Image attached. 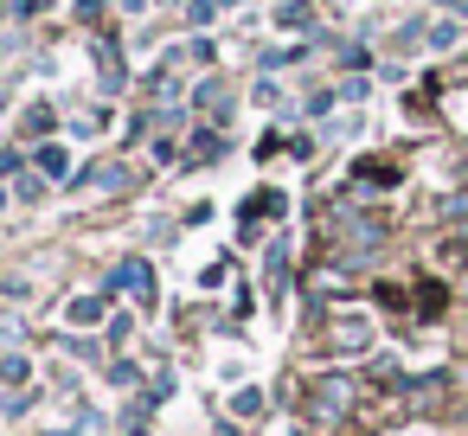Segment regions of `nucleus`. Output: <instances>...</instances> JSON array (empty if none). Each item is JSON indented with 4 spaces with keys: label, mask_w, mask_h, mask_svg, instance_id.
<instances>
[{
    "label": "nucleus",
    "mask_w": 468,
    "mask_h": 436,
    "mask_svg": "<svg viewBox=\"0 0 468 436\" xmlns=\"http://www.w3.org/2000/svg\"><path fill=\"white\" fill-rule=\"evenodd\" d=\"M263 410V391H231V417H257Z\"/></svg>",
    "instance_id": "obj_6"
},
{
    "label": "nucleus",
    "mask_w": 468,
    "mask_h": 436,
    "mask_svg": "<svg viewBox=\"0 0 468 436\" xmlns=\"http://www.w3.org/2000/svg\"><path fill=\"white\" fill-rule=\"evenodd\" d=\"M33 378V359L27 353H7V359H0V385H7V391H20Z\"/></svg>",
    "instance_id": "obj_4"
},
{
    "label": "nucleus",
    "mask_w": 468,
    "mask_h": 436,
    "mask_svg": "<svg viewBox=\"0 0 468 436\" xmlns=\"http://www.w3.org/2000/svg\"><path fill=\"white\" fill-rule=\"evenodd\" d=\"M442 7H455V14H468V0H442Z\"/></svg>",
    "instance_id": "obj_9"
},
{
    "label": "nucleus",
    "mask_w": 468,
    "mask_h": 436,
    "mask_svg": "<svg viewBox=\"0 0 468 436\" xmlns=\"http://www.w3.org/2000/svg\"><path fill=\"white\" fill-rule=\"evenodd\" d=\"M65 321H71V327H97V321H103V295H78V302L65 308Z\"/></svg>",
    "instance_id": "obj_3"
},
{
    "label": "nucleus",
    "mask_w": 468,
    "mask_h": 436,
    "mask_svg": "<svg viewBox=\"0 0 468 436\" xmlns=\"http://www.w3.org/2000/svg\"><path fill=\"white\" fill-rule=\"evenodd\" d=\"M116 289H135V295H142V308H154V270H148L142 257H129V263L116 270Z\"/></svg>",
    "instance_id": "obj_1"
},
{
    "label": "nucleus",
    "mask_w": 468,
    "mask_h": 436,
    "mask_svg": "<svg viewBox=\"0 0 468 436\" xmlns=\"http://www.w3.org/2000/svg\"><path fill=\"white\" fill-rule=\"evenodd\" d=\"M308 20H314L308 7H282V14H276V27H308Z\"/></svg>",
    "instance_id": "obj_8"
},
{
    "label": "nucleus",
    "mask_w": 468,
    "mask_h": 436,
    "mask_svg": "<svg viewBox=\"0 0 468 436\" xmlns=\"http://www.w3.org/2000/svg\"><path fill=\"white\" fill-rule=\"evenodd\" d=\"M39 167H46V180H65V167H71V161H65V148H58V142H46V148H39Z\"/></svg>",
    "instance_id": "obj_5"
},
{
    "label": "nucleus",
    "mask_w": 468,
    "mask_h": 436,
    "mask_svg": "<svg viewBox=\"0 0 468 436\" xmlns=\"http://www.w3.org/2000/svg\"><path fill=\"white\" fill-rule=\"evenodd\" d=\"M455 39H462V27H449V20H442V27H430V46H436V52H449Z\"/></svg>",
    "instance_id": "obj_7"
},
{
    "label": "nucleus",
    "mask_w": 468,
    "mask_h": 436,
    "mask_svg": "<svg viewBox=\"0 0 468 436\" xmlns=\"http://www.w3.org/2000/svg\"><path fill=\"white\" fill-rule=\"evenodd\" d=\"M78 186H84V193H122V186H129V174H122V167H97V174L84 167V174H78Z\"/></svg>",
    "instance_id": "obj_2"
}]
</instances>
